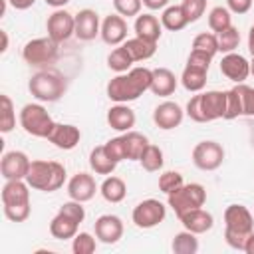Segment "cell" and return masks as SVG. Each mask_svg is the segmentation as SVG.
<instances>
[{
    "instance_id": "6da1fadb",
    "label": "cell",
    "mask_w": 254,
    "mask_h": 254,
    "mask_svg": "<svg viewBox=\"0 0 254 254\" xmlns=\"http://www.w3.org/2000/svg\"><path fill=\"white\" fill-rule=\"evenodd\" d=\"M151 79H153V69L131 67L125 73H117L115 77H111L105 91H107V97L111 101L129 103V101L139 99L145 91L151 89Z\"/></svg>"
},
{
    "instance_id": "7a4b0ae2",
    "label": "cell",
    "mask_w": 254,
    "mask_h": 254,
    "mask_svg": "<svg viewBox=\"0 0 254 254\" xmlns=\"http://www.w3.org/2000/svg\"><path fill=\"white\" fill-rule=\"evenodd\" d=\"M26 183L42 192H54L64 187L65 183V167L58 161H44L36 159L30 165V171L26 175Z\"/></svg>"
},
{
    "instance_id": "3957f363",
    "label": "cell",
    "mask_w": 254,
    "mask_h": 254,
    "mask_svg": "<svg viewBox=\"0 0 254 254\" xmlns=\"http://www.w3.org/2000/svg\"><path fill=\"white\" fill-rule=\"evenodd\" d=\"M28 91L40 101V103H56L60 101L67 91V79L52 69L38 71L28 81Z\"/></svg>"
},
{
    "instance_id": "277c9868",
    "label": "cell",
    "mask_w": 254,
    "mask_h": 254,
    "mask_svg": "<svg viewBox=\"0 0 254 254\" xmlns=\"http://www.w3.org/2000/svg\"><path fill=\"white\" fill-rule=\"evenodd\" d=\"M20 127L32 135V137H40V139H48V135L52 133L56 121L52 119V115L48 113V109L42 103H26L20 109L18 115Z\"/></svg>"
},
{
    "instance_id": "5b68a950",
    "label": "cell",
    "mask_w": 254,
    "mask_h": 254,
    "mask_svg": "<svg viewBox=\"0 0 254 254\" xmlns=\"http://www.w3.org/2000/svg\"><path fill=\"white\" fill-rule=\"evenodd\" d=\"M204 202H206V189L200 183H185L175 192L167 194V204L173 208L177 216L192 208H200L204 206Z\"/></svg>"
},
{
    "instance_id": "8992f818",
    "label": "cell",
    "mask_w": 254,
    "mask_h": 254,
    "mask_svg": "<svg viewBox=\"0 0 254 254\" xmlns=\"http://www.w3.org/2000/svg\"><path fill=\"white\" fill-rule=\"evenodd\" d=\"M60 54V44L50 36L28 40L22 48V60L28 65H48L54 64Z\"/></svg>"
},
{
    "instance_id": "52a82bcc",
    "label": "cell",
    "mask_w": 254,
    "mask_h": 254,
    "mask_svg": "<svg viewBox=\"0 0 254 254\" xmlns=\"http://www.w3.org/2000/svg\"><path fill=\"white\" fill-rule=\"evenodd\" d=\"M167 216V206L157 200V198H145L141 200L133 212H131V220L137 228H143V230H149V228H155L159 226Z\"/></svg>"
},
{
    "instance_id": "ba28073f",
    "label": "cell",
    "mask_w": 254,
    "mask_h": 254,
    "mask_svg": "<svg viewBox=\"0 0 254 254\" xmlns=\"http://www.w3.org/2000/svg\"><path fill=\"white\" fill-rule=\"evenodd\" d=\"M192 163L200 171H216L224 163V147L218 141H200L192 149Z\"/></svg>"
},
{
    "instance_id": "9c48e42d",
    "label": "cell",
    "mask_w": 254,
    "mask_h": 254,
    "mask_svg": "<svg viewBox=\"0 0 254 254\" xmlns=\"http://www.w3.org/2000/svg\"><path fill=\"white\" fill-rule=\"evenodd\" d=\"M46 32L58 44L67 42L75 34V14H69L65 8L54 10L46 20Z\"/></svg>"
},
{
    "instance_id": "30bf717a",
    "label": "cell",
    "mask_w": 254,
    "mask_h": 254,
    "mask_svg": "<svg viewBox=\"0 0 254 254\" xmlns=\"http://www.w3.org/2000/svg\"><path fill=\"white\" fill-rule=\"evenodd\" d=\"M32 159L24 151H6L0 159V175L4 181H26Z\"/></svg>"
},
{
    "instance_id": "8fae6325",
    "label": "cell",
    "mask_w": 254,
    "mask_h": 254,
    "mask_svg": "<svg viewBox=\"0 0 254 254\" xmlns=\"http://www.w3.org/2000/svg\"><path fill=\"white\" fill-rule=\"evenodd\" d=\"M224 228L238 232V234H250L254 232V216L244 204H228L224 210Z\"/></svg>"
},
{
    "instance_id": "7c38bea8",
    "label": "cell",
    "mask_w": 254,
    "mask_h": 254,
    "mask_svg": "<svg viewBox=\"0 0 254 254\" xmlns=\"http://www.w3.org/2000/svg\"><path fill=\"white\" fill-rule=\"evenodd\" d=\"M183 119H185V109L177 101H163L153 111V123L163 131L177 129L183 123Z\"/></svg>"
},
{
    "instance_id": "4fadbf2b",
    "label": "cell",
    "mask_w": 254,
    "mask_h": 254,
    "mask_svg": "<svg viewBox=\"0 0 254 254\" xmlns=\"http://www.w3.org/2000/svg\"><path fill=\"white\" fill-rule=\"evenodd\" d=\"M93 226H95L97 240L103 242V244H117L123 238V232H125L123 220L117 214H101L95 220Z\"/></svg>"
},
{
    "instance_id": "5bb4252c",
    "label": "cell",
    "mask_w": 254,
    "mask_h": 254,
    "mask_svg": "<svg viewBox=\"0 0 254 254\" xmlns=\"http://www.w3.org/2000/svg\"><path fill=\"white\" fill-rule=\"evenodd\" d=\"M220 73L234 83H244L250 75V62L236 52L224 54L220 60Z\"/></svg>"
},
{
    "instance_id": "9a60e30c",
    "label": "cell",
    "mask_w": 254,
    "mask_h": 254,
    "mask_svg": "<svg viewBox=\"0 0 254 254\" xmlns=\"http://www.w3.org/2000/svg\"><path fill=\"white\" fill-rule=\"evenodd\" d=\"M101 32V22H99V14L91 8H83L75 14V38L81 42H91L95 40V36H99Z\"/></svg>"
},
{
    "instance_id": "2e32d148",
    "label": "cell",
    "mask_w": 254,
    "mask_h": 254,
    "mask_svg": "<svg viewBox=\"0 0 254 254\" xmlns=\"http://www.w3.org/2000/svg\"><path fill=\"white\" fill-rule=\"evenodd\" d=\"M99 36L107 46H121L127 40V22H125V18L119 16L117 12L105 16L103 22H101Z\"/></svg>"
},
{
    "instance_id": "e0dca14e",
    "label": "cell",
    "mask_w": 254,
    "mask_h": 254,
    "mask_svg": "<svg viewBox=\"0 0 254 254\" xmlns=\"http://www.w3.org/2000/svg\"><path fill=\"white\" fill-rule=\"evenodd\" d=\"M200 107H202L206 123L216 121V119H224V115H226V91H220V89L200 91Z\"/></svg>"
},
{
    "instance_id": "ac0fdd59",
    "label": "cell",
    "mask_w": 254,
    "mask_h": 254,
    "mask_svg": "<svg viewBox=\"0 0 254 254\" xmlns=\"http://www.w3.org/2000/svg\"><path fill=\"white\" fill-rule=\"evenodd\" d=\"M48 141L62 151H71L79 145L81 131H79V127H75L71 123H56L52 133L48 135Z\"/></svg>"
},
{
    "instance_id": "d6986e66",
    "label": "cell",
    "mask_w": 254,
    "mask_h": 254,
    "mask_svg": "<svg viewBox=\"0 0 254 254\" xmlns=\"http://www.w3.org/2000/svg\"><path fill=\"white\" fill-rule=\"evenodd\" d=\"M95 192H97V183L89 173H75L67 181V196L73 200L87 202L95 196Z\"/></svg>"
},
{
    "instance_id": "ffe728a7",
    "label": "cell",
    "mask_w": 254,
    "mask_h": 254,
    "mask_svg": "<svg viewBox=\"0 0 254 254\" xmlns=\"http://www.w3.org/2000/svg\"><path fill=\"white\" fill-rule=\"evenodd\" d=\"M177 218L181 220V224H183L185 230H190V232H194L196 236L208 232V230L214 226L212 214H210L208 210H204L202 206H200V208H192V210H189V212H185V214H181V216H177Z\"/></svg>"
},
{
    "instance_id": "44dd1931",
    "label": "cell",
    "mask_w": 254,
    "mask_h": 254,
    "mask_svg": "<svg viewBox=\"0 0 254 254\" xmlns=\"http://www.w3.org/2000/svg\"><path fill=\"white\" fill-rule=\"evenodd\" d=\"M135 111L127 105V103H115L113 107H109L107 111V125L119 133H127L135 127Z\"/></svg>"
},
{
    "instance_id": "7402d4cb",
    "label": "cell",
    "mask_w": 254,
    "mask_h": 254,
    "mask_svg": "<svg viewBox=\"0 0 254 254\" xmlns=\"http://www.w3.org/2000/svg\"><path fill=\"white\" fill-rule=\"evenodd\" d=\"M177 83H179V79H177V75L169 67H155L149 91L153 95H159V97H169V95L175 93Z\"/></svg>"
},
{
    "instance_id": "603a6c76",
    "label": "cell",
    "mask_w": 254,
    "mask_h": 254,
    "mask_svg": "<svg viewBox=\"0 0 254 254\" xmlns=\"http://www.w3.org/2000/svg\"><path fill=\"white\" fill-rule=\"evenodd\" d=\"M30 185L26 181H6L2 187V206L10 204H28L30 202Z\"/></svg>"
},
{
    "instance_id": "cb8c5ba5",
    "label": "cell",
    "mask_w": 254,
    "mask_h": 254,
    "mask_svg": "<svg viewBox=\"0 0 254 254\" xmlns=\"http://www.w3.org/2000/svg\"><path fill=\"white\" fill-rule=\"evenodd\" d=\"M133 30H135V36L143 38V40H149V42H159L161 34H163V24L159 22L157 16L153 14H139L135 18V24H133Z\"/></svg>"
},
{
    "instance_id": "d4e9b609",
    "label": "cell",
    "mask_w": 254,
    "mask_h": 254,
    "mask_svg": "<svg viewBox=\"0 0 254 254\" xmlns=\"http://www.w3.org/2000/svg\"><path fill=\"white\" fill-rule=\"evenodd\" d=\"M79 222L71 216H67L65 212H56V216L50 220V234L58 240H69L77 234Z\"/></svg>"
},
{
    "instance_id": "484cf974",
    "label": "cell",
    "mask_w": 254,
    "mask_h": 254,
    "mask_svg": "<svg viewBox=\"0 0 254 254\" xmlns=\"http://www.w3.org/2000/svg\"><path fill=\"white\" fill-rule=\"evenodd\" d=\"M206 77H208V69L192 65V64H187L183 73H181V83H183V87L187 91L198 93V91H202L206 87Z\"/></svg>"
},
{
    "instance_id": "4316f807",
    "label": "cell",
    "mask_w": 254,
    "mask_h": 254,
    "mask_svg": "<svg viewBox=\"0 0 254 254\" xmlns=\"http://www.w3.org/2000/svg\"><path fill=\"white\" fill-rule=\"evenodd\" d=\"M99 192L101 196L111 202V204H117L121 202L125 196H127V185L121 177H115V175H107L103 179V183L99 185Z\"/></svg>"
},
{
    "instance_id": "83f0119b",
    "label": "cell",
    "mask_w": 254,
    "mask_h": 254,
    "mask_svg": "<svg viewBox=\"0 0 254 254\" xmlns=\"http://www.w3.org/2000/svg\"><path fill=\"white\" fill-rule=\"evenodd\" d=\"M123 46L127 48L129 56L133 58V62H145V60H151L157 52V42H149V40H143L139 36L135 38H129L123 42Z\"/></svg>"
},
{
    "instance_id": "f1b7e54d",
    "label": "cell",
    "mask_w": 254,
    "mask_h": 254,
    "mask_svg": "<svg viewBox=\"0 0 254 254\" xmlns=\"http://www.w3.org/2000/svg\"><path fill=\"white\" fill-rule=\"evenodd\" d=\"M89 167L95 175H113L117 163L105 153V147L99 145V147L91 149V153H89Z\"/></svg>"
},
{
    "instance_id": "f546056e",
    "label": "cell",
    "mask_w": 254,
    "mask_h": 254,
    "mask_svg": "<svg viewBox=\"0 0 254 254\" xmlns=\"http://www.w3.org/2000/svg\"><path fill=\"white\" fill-rule=\"evenodd\" d=\"M161 24L165 30L169 32H181L183 28L189 26V20L181 8V4H175V6H167L161 14Z\"/></svg>"
},
{
    "instance_id": "4dcf8cb0",
    "label": "cell",
    "mask_w": 254,
    "mask_h": 254,
    "mask_svg": "<svg viewBox=\"0 0 254 254\" xmlns=\"http://www.w3.org/2000/svg\"><path fill=\"white\" fill-rule=\"evenodd\" d=\"M123 139H125V145H127V161H139L141 155L145 153V149L149 147L147 135L131 129V131L123 133Z\"/></svg>"
},
{
    "instance_id": "1f68e13d",
    "label": "cell",
    "mask_w": 254,
    "mask_h": 254,
    "mask_svg": "<svg viewBox=\"0 0 254 254\" xmlns=\"http://www.w3.org/2000/svg\"><path fill=\"white\" fill-rule=\"evenodd\" d=\"M133 58L129 56V52H127V48L121 44V46H117L115 50H111L109 52V56H107V67L111 69V71H115V73H125V71H129L131 67H133Z\"/></svg>"
},
{
    "instance_id": "d6a6232c",
    "label": "cell",
    "mask_w": 254,
    "mask_h": 254,
    "mask_svg": "<svg viewBox=\"0 0 254 254\" xmlns=\"http://www.w3.org/2000/svg\"><path fill=\"white\" fill-rule=\"evenodd\" d=\"M171 248L177 254H196L198 252V238H196L194 232L183 230V232H179V234L173 236Z\"/></svg>"
},
{
    "instance_id": "836d02e7",
    "label": "cell",
    "mask_w": 254,
    "mask_h": 254,
    "mask_svg": "<svg viewBox=\"0 0 254 254\" xmlns=\"http://www.w3.org/2000/svg\"><path fill=\"white\" fill-rule=\"evenodd\" d=\"M139 163H141V167H143L147 173H157V171H161V169H163V165H165L163 149H161L159 145L149 143V147H147V149H145V153L141 155Z\"/></svg>"
},
{
    "instance_id": "e575fe53",
    "label": "cell",
    "mask_w": 254,
    "mask_h": 254,
    "mask_svg": "<svg viewBox=\"0 0 254 254\" xmlns=\"http://www.w3.org/2000/svg\"><path fill=\"white\" fill-rule=\"evenodd\" d=\"M230 26H232V12L226 6H214L208 12V28H210V32L220 34Z\"/></svg>"
},
{
    "instance_id": "d590c367",
    "label": "cell",
    "mask_w": 254,
    "mask_h": 254,
    "mask_svg": "<svg viewBox=\"0 0 254 254\" xmlns=\"http://www.w3.org/2000/svg\"><path fill=\"white\" fill-rule=\"evenodd\" d=\"M0 103H2V113H0V131L2 133H10L14 127H16V107H14V101L2 93L0 95Z\"/></svg>"
},
{
    "instance_id": "8d00e7d4",
    "label": "cell",
    "mask_w": 254,
    "mask_h": 254,
    "mask_svg": "<svg viewBox=\"0 0 254 254\" xmlns=\"http://www.w3.org/2000/svg\"><path fill=\"white\" fill-rule=\"evenodd\" d=\"M192 50L198 52H206L208 56H216L218 54V36L214 32H200L194 36L192 40Z\"/></svg>"
},
{
    "instance_id": "74e56055",
    "label": "cell",
    "mask_w": 254,
    "mask_h": 254,
    "mask_svg": "<svg viewBox=\"0 0 254 254\" xmlns=\"http://www.w3.org/2000/svg\"><path fill=\"white\" fill-rule=\"evenodd\" d=\"M240 115H244V107H242L240 85L236 83L232 89L226 91V115H224V119H236Z\"/></svg>"
},
{
    "instance_id": "f35d334b",
    "label": "cell",
    "mask_w": 254,
    "mask_h": 254,
    "mask_svg": "<svg viewBox=\"0 0 254 254\" xmlns=\"http://www.w3.org/2000/svg\"><path fill=\"white\" fill-rule=\"evenodd\" d=\"M97 236L89 234V232H77L71 238V252L73 254H93L97 248Z\"/></svg>"
},
{
    "instance_id": "ab89813d",
    "label": "cell",
    "mask_w": 254,
    "mask_h": 254,
    "mask_svg": "<svg viewBox=\"0 0 254 254\" xmlns=\"http://www.w3.org/2000/svg\"><path fill=\"white\" fill-rule=\"evenodd\" d=\"M216 36H218V52H222V54L236 52V48L240 44V32H238V28L230 26V28H226L224 32H220Z\"/></svg>"
},
{
    "instance_id": "60d3db41",
    "label": "cell",
    "mask_w": 254,
    "mask_h": 254,
    "mask_svg": "<svg viewBox=\"0 0 254 254\" xmlns=\"http://www.w3.org/2000/svg\"><path fill=\"white\" fill-rule=\"evenodd\" d=\"M183 185H185V179H183V175L179 171H165L159 177V190L165 192V194L175 192Z\"/></svg>"
},
{
    "instance_id": "b9f144b4",
    "label": "cell",
    "mask_w": 254,
    "mask_h": 254,
    "mask_svg": "<svg viewBox=\"0 0 254 254\" xmlns=\"http://www.w3.org/2000/svg\"><path fill=\"white\" fill-rule=\"evenodd\" d=\"M181 8H183L189 24H192V22H198L204 16V12H206V0H183L181 2Z\"/></svg>"
},
{
    "instance_id": "7bdbcfd3",
    "label": "cell",
    "mask_w": 254,
    "mask_h": 254,
    "mask_svg": "<svg viewBox=\"0 0 254 254\" xmlns=\"http://www.w3.org/2000/svg\"><path fill=\"white\" fill-rule=\"evenodd\" d=\"M103 147H105V153H107L115 163H121V161H125V159H127V145H125L123 135L109 139Z\"/></svg>"
},
{
    "instance_id": "ee69618b",
    "label": "cell",
    "mask_w": 254,
    "mask_h": 254,
    "mask_svg": "<svg viewBox=\"0 0 254 254\" xmlns=\"http://www.w3.org/2000/svg\"><path fill=\"white\" fill-rule=\"evenodd\" d=\"M113 8L123 18H137L143 8V0H113Z\"/></svg>"
},
{
    "instance_id": "f6af8a7d",
    "label": "cell",
    "mask_w": 254,
    "mask_h": 254,
    "mask_svg": "<svg viewBox=\"0 0 254 254\" xmlns=\"http://www.w3.org/2000/svg\"><path fill=\"white\" fill-rule=\"evenodd\" d=\"M2 210L10 222H24V220H28L32 206H30V202L28 204H10V206H2Z\"/></svg>"
},
{
    "instance_id": "bcb514c9",
    "label": "cell",
    "mask_w": 254,
    "mask_h": 254,
    "mask_svg": "<svg viewBox=\"0 0 254 254\" xmlns=\"http://www.w3.org/2000/svg\"><path fill=\"white\" fill-rule=\"evenodd\" d=\"M185 115H187L189 119H192L194 123H206L204 113H202V107H200V91H198V93H194V95L187 101Z\"/></svg>"
},
{
    "instance_id": "7dc6e473",
    "label": "cell",
    "mask_w": 254,
    "mask_h": 254,
    "mask_svg": "<svg viewBox=\"0 0 254 254\" xmlns=\"http://www.w3.org/2000/svg\"><path fill=\"white\" fill-rule=\"evenodd\" d=\"M240 85V93H242V107H244V115L254 117V87L246 85V83H238Z\"/></svg>"
},
{
    "instance_id": "c3c4849f",
    "label": "cell",
    "mask_w": 254,
    "mask_h": 254,
    "mask_svg": "<svg viewBox=\"0 0 254 254\" xmlns=\"http://www.w3.org/2000/svg\"><path fill=\"white\" fill-rule=\"evenodd\" d=\"M210 62H212V56H208L206 52H198V50H190V54L187 58V64H192V65H198L204 69L210 67Z\"/></svg>"
},
{
    "instance_id": "681fc988",
    "label": "cell",
    "mask_w": 254,
    "mask_h": 254,
    "mask_svg": "<svg viewBox=\"0 0 254 254\" xmlns=\"http://www.w3.org/2000/svg\"><path fill=\"white\" fill-rule=\"evenodd\" d=\"M248 236H250V234H248ZM248 236L224 228V242H226L230 248H234V250H242V252H244V244H246V238H248Z\"/></svg>"
},
{
    "instance_id": "f907efd6",
    "label": "cell",
    "mask_w": 254,
    "mask_h": 254,
    "mask_svg": "<svg viewBox=\"0 0 254 254\" xmlns=\"http://www.w3.org/2000/svg\"><path fill=\"white\" fill-rule=\"evenodd\" d=\"M252 4H254V0H226V8H228L232 14H238V16L250 12Z\"/></svg>"
},
{
    "instance_id": "816d5d0a",
    "label": "cell",
    "mask_w": 254,
    "mask_h": 254,
    "mask_svg": "<svg viewBox=\"0 0 254 254\" xmlns=\"http://www.w3.org/2000/svg\"><path fill=\"white\" fill-rule=\"evenodd\" d=\"M169 2L171 0H143V6L149 8L151 12H155V10H165L169 6Z\"/></svg>"
},
{
    "instance_id": "f5cc1de1",
    "label": "cell",
    "mask_w": 254,
    "mask_h": 254,
    "mask_svg": "<svg viewBox=\"0 0 254 254\" xmlns=\"http://www.w3.org/2000/svg\"><path fill=\"white\" fill-rule=\"evenodd\" d=\"M8 4L12 8H16V10H28V8H32L36 4V0H8Z\"/></svg>"
},
{
    "instance_id": "db71d44e",
    "label": "cell",
    "mask_w": 254,
    "mask_h": 254,
    "mask_svg": "<svg viewBox=\"0 0 254 254\" xmlns=\"http://www.w3.org/2000/svg\"><path fill=\"white\" fill-rule=\"evenodd\" d=\"M244 252H246V254H254V232H250V236L246 238V244H244Z\"/></svg>"
},
{
    "instance_id": "11a10c76",
    "label": "cell",
    "mask_w": 254,
    "mask_h": 254,
    "mask_svg": "<svg viewBox=\"0 0 254 254\" xmlns=\"http://www.w3.org/2000/svg\"><path fill=\"white\" fill-rule=\"evenodd\" d=\"M44 2H46L48 6H52V8H56V10H58V8H64V6H67L71 0H44Z\"/></svg>"
},
{
    "instance_id": "9f6ffc18",
    "label": "cell",
    "mask_w": 254,
    "mask_h": 254,
    "mask_svg": "<svg viewBox=\"0 0 254 254\" xmlns=\"http://www.w3.org/2000/svg\"><path fill=\"white\" fill-rule=\"evenodd\" d=\"M248 52L254 56V24H252L250 30H248Z\"/></svg>"
},
{
    "instance_id": "6f0895ef",
    "label": "cell",
    "mask_w": 254,
    "mask_h": 254,
    "mask_svg": "<svg viewBox=\"0 0 254 254\" xmlns=\"http://www.w3.org/2000/svg\"><path fill=\"white\" fill-rule=\"evenodd\" d=\"M0 36H2V48H0V52L4 54V52L8 50V32H6V30H2V32H0Z\"/></svg>"
},
{
    "instance_id": "680465c9",
    "label": "cell",
    "mask_w": 254,
    "mask_h": 254,
    "mask_svg": "<svg viewBox=\"0 0 254 254\" xmlns=\"http://www.w3.org/2000/svg\"><path fill=\"white\" fill-rule=\"evenodd\" d=\"M250 73L254 75V56H252V60H250Z\"/></svg>"
}]
</instances>
